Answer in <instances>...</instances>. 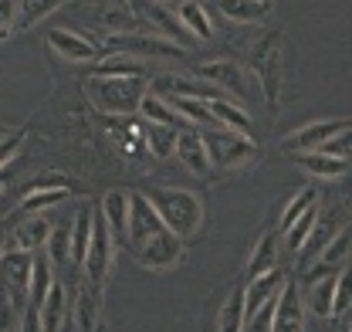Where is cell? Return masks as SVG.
Instances as JSON below:
<instances>
[{"label": "cell", "mask_w": 352, "mask_h": 332, "mask_svg": "<svg viewBox=\"0 0 352 332\" xmlns=\"http://www.w3.org/2000/svg\"><path fill=\"white\" fill-rule=\"evenodd\" d=\"M95 75H102V79H146V65L129 54H105L95 65Z\"/></svg>", "instance_id": "obj_30"}, {"label": "cell", "mask_w": 352, "mask_h": 332, "mask_svg": "<svg viewBox=\"0 0 352 332\" xmlns=\"http://www.w3.org/2000/svg\"><path fill=\"white\" fill-rule=\"evenodd\" d=\"M68 0H17V31H31L38 21L65 7Z\"/></svg>", "instance_id": "obj_34"}, {"label": "cell", "mask_w": 352, "mask_h": 332, "mask_svg": "<svg viewBox=\"0 0 352 332\" xmlns=\"http://www.w3.org/2000/svg\"><path fill=\"white\" fill-rule=\"evenodd\" d=\"M352 258V231L346 227V231H339L325 248H322V254L308 264V278H322V275H339L346 264H349Z\"/></svg>", "instance_id": "obj_18"}, {"label": "cell", "mask_w": 352, "mask_h": 332, "mask_svg": "<svg viewBox=\"0 0 352 332\" xmlns=\"http://www.w3.org/2000/svg\"><path fill=\"white\" fill-rule=\"evenodd\" d=\"M183 251H186V241H179L173 231L166 227V231H160L156 238H149L142 248L132 251V258H135L142 268H149V271H173L176 264L183 261Z\"/></svg>", "instance_id": "obj_9"}, {"label": "cell", "mask_w": 352, "mask_h": 332, "mask_svg": "<svg viewBox=\"0 0 352 332\" xmlns=\"http://www.w3.org/2000/svg\"><path fill=\"white\" fill-rule=\"evenodd\" d=\"M47 48L65 61H98V58H105L102 44H95L78 31H68V28H51L47 31Z\"/></svg>", "instance_id": "obj_14"}, {"label": "cell", "mask_w": 352, "mask_h": 332, "mask_svg": "<svg viewBox=\"0 0 352 332\" xmlns=\"http://www.w3.org/2000/svg\"><path fill=\"white\" fill-rule=\"evenodd\" d=\"M10 183H14V180H10V173H7V169H0V197L10 190Z\"/></svg>", "instance_id": "obj_46"}, {"label": "cell", "mask_w": 352, "mask_h": 332, "mask_svg": "<svg viewBox=\"0 0 352 332\" xmlns=\"http://www.w3.org/2000/svg\"><path fill=\"white\" fill-rule=\"evenodd\" d=\"M322 153H329V156H339V160H352V123L339 132V136H332L325 146H322Z\"/></svg>", "instance_id": "obj_42"}, {"label": "cell", "mask_w": 352, "mask_h": 332, "mask_svg": "<svg viewBox=\"0 0 352 332\" xmlns=\"http://www.w3.org/2000/svg\"><path fill=\"white\" fill-rule=\"evenodd\" d=\"M38 312H41L44 332H61L68 326V319H72V302H68V289H65L61 278H54V285H51V291H47V298H44V305Z\"/></svg>", "instance_id": "obj_22"}, {"label": "cell", "mask_w": 352, "mask_h": 332, "mask_svg": "<svg viewBox=\"0 0 352 332\" xmlns=\"http://www.w3.org/2000/svg\"><path fill=\"white\" fill-rule=\"evenodd\" d=\"M349 309H352V268L346 264V268L339 271V282H336V302H332V312H336V319H342Z\"/></svg>", "instance_id": "obj_40"}, {"label": "cell", "mask_w": 352, "mask_h": 332, "mask_svg": "<svg viewBox=\"0 0 352 332\" xmlns=\"http://www.w3.org/2000/svg\"><path fill=\"white\" fill-rule=\"evenodd\" d=\"M129 204H132L129 190H109V194L102 197V207H98L119 245L126 241V231H129Z\"/></svg>", "instance_id": "obj_25"}, {"label": "cell", "mask_w": 352, "mask_h": 332, "mask_svg": "<svg viewBox=\"0 0 352 332\" xmlns=\"http://www.w3.org/2000/svg\"><path fill=\"white\" fill-rule=\"evenodd\" d=\"M38 190H75V183L68 180V176H61V173H41V176H34L21 194H38Z\"/></svg>", "instance_id": "obj_41"}, {"label": "cell", "mask_w": 352, "mask_h": 332, "mask_svg": "<svg viewBox=\"0 0 352 332\" xmlns=\"http://www.w3.org/2000/svg\"><path fill=\"white\" fill-rule=\"evenodd\" d=\"M254 79H258V95L264 105L274 112L281 102V88H285V41L278 31H267L261 41L254 44Z\"/></svg>", "instance_id": "obj_2"}, {"label": "cell", "mask_w": 352, "mask_h": 332, "mask_svg": "<svg viewBox=\"0 0 352 332\" xmlns=\"http://www.w3.org/2000/svg\"><path fill=\"white\" fill-rule=\"evenodd\" d=\"M102 291L95 282L82 278L75 289V302H72V326L75 332H95L102 326Z\"/></svg>", "instance_id": "obj_16"}, {"label": "cell", "mask_w": 352, "mask_h": 332, "mask_svg": "<svg viewBox=\"0 0 352 332\" xmlns=\"http://www.w3.org/2000/svg\"><path fill=\"white\" fill-rule=\"evenodd\" d=\"M207 109L214 112V119L220 123V129H234V132H244V136H251V116H248V109L241 105V102H234V98H214V102H207Z\"/></svg>", "instance_id": "obj_27"}, {"label": "cell", "mask_w": 352, "mask_h": 332, "mask_svg": "<svg viewBox=\"0 0 352 332\" xmlns=\"http://www.w3.org/2000/svg\"><path fill=\"white\" fill-rule=\"evenodd\" d=\"M3 251H7V238H3V231H0V258H3Z\"/></svg>", "instance_id": "obj_48"}, {"label": "cell", "mask_w": 352, "mask_h": 332, "mask_svg": "<svg viewBox=\"0 0 352 332\" xmlns=\"http://www.w3.org/2000/svg\"><path fill=\"white\" fill-rule=\"evenodd\" d=\"M281 289H285V271H281V268L267 271V275L254 278V282H244V319L254 315L264 302L278 298V291Z\"/></svg>", "instance_id": "obj_23"}, {"label": "cell", "mask_w": 352, "mask_h": 332, "mask_svg": "<svg viewBox=\"0 0 352 332\" xmlns=\"http://www.w3.org/2000/svg\"><path fill=\"white\" fill-rule=\"evenodd\" d=\"M204 146H207V156L210 166L220 169H244L254 160H261V146L244 136V132H234V129H204Z\"/></svg>", "instance_id": "obj_4"}, {"label": "cell", "mask_w": 352, "mask_h": 332, "mask_svg": "<svg viewBox=\"0 0 352 332\" xmlns=\"http://www.w3.org/2000/svg\"><path fill=\"white\" fill-rule=\"evenodd\" d=\"M95 332H109V329H105V326H98V329H95Z\"/></svg>", "instance_id": "obj_50"}, {"label": "cell", "mask_w": 352, "mask_h": 332, "mask_svg": "<svg viewBox=\"0 0 352 332\" xmlns=\"http://www.w3.org/2000/svg\"><path fill=\"white\" fill-rule=\"evenodd\" d=\"M31 271H34V251H3V258H0V291H7L24 309H28V298H31Z\"/></svg>", "instance_id": "obj_8"}, {"label": "cell", "mask_w": 352, "mask_h": 332, "mask_svg": "<svg viewBox=\"0 0 352 332\" xmlns=\"http://www.w3.org/2000/svg\"><path fill=\"white\" fill-rule=\"evenodd\" d=\"M146 200L153 204V210L160 214V220L173 231L179 241H193L204 231L207 210L204 200L193 190H179V187H153L146 194Z\"/></svg>", "instance_id": "obj_1"}, {"label": "cell", "mask_w": 352, "mask_h": 332, "mask_svg": "<svg viewBox=\"0 0 352 332\" xmlns=\"http://www.w3.org/2000/svg\"><path fill=\"white\" fill-rule=\"evenodd\" d=\"M352 119H318V123L305 125V129H298V132H292L285 143H281V149L288 153V156H295V153H315V149H322L332 136H339Z\"/></svg>", "instance_id": "obj_13"}, {"label": "cell", "mask_w": 352, "mask_h": 332, "mask_svg": "<svg viewBox=\"0 0 352 332\" xmlns=\"http://www.w3.org/2000/svg\"><path fill=\"white\" fill-rule=\"evenodd\" d=\"M98 24L109 28V34H139L142 31V21L135 14L132 3H119V0H105V7L98 10Z\"/></svg>", "instance_id": "obj_24"}, {"label": "cell", "mask_w": 352, "mask_h": 332, "mask_svg": "<svg viewBox=\"0 0 352 332\" xmlns=\"http://www.w3.org/2000/svg\"><path fill=\"white\" fill-rule=\"evenodd\" d=\"M65 197H72V190H38V194H24V197H21V214H44V210L58 207Z\"/></svg>", "instance_id": "obj_39"}, {"label": "cell", "mask_w": 352, "mask_h": 332, "mask_svg": "<svg viewBox=\"0 0 352 332\" xmlns=\"http://www.w3.org/2000/svg\"><path fill=\"white\" fill-rule=\"evenodd\" d=\"M217 10L227 21H237V24H258L267 17L264 0H217Z\"/></svg>", "instance_id": "obj_31"}, {"label": "cell", "mask_w": 352, "mask_h": 332, "mask_svg": "<svg viewBox=\"0 0 352 332\" xmlns=\"http://www.w3.org/2000/svg\"><path fill=\"white\" fill-rule=\"evenodd\" d=\"M156 3H170V0H156Z\"/></svg>", "instance_id": "obj_51"}, {"label": "cell", "mask_w": 352, "mask_h": 332, "mask_svg": "<svg viewBox=\"0 0 352 332\" xmlns=\"http://www.w3.org/2000/svg\"><path fill=\"white\" fill-rule=\"evenodd\" d=\"M322 332H349V326L346 322H329V329H322Z\"/></svg>", "instance_id": "obj_47"}, {"label": "cell", "mask_w": 352, "mask_h": 332, "mask_svg": "<svg viewBox=\"0 0 352 332\" xmlns=\"http://www.w3.org/2000/svg\"><path fill=\"white\" fill-rule=\"evenodd\" d=\"M271 332H305V302L298 282H285V289L278 291Z\"/></svg>", "instance_id": "obj_15"}, {"label": "cell", "mask_w": 352, "mask_h": 332, "mask_svg": "<svg viewBox=\"0 0 352 332\" xmlns=\"http://www.w3.org/2000/svg\"><path fill=\"white\" fill-rule=\"evenodd\" d=\"M44 254L51 258L54 271L75 268V261H72V220H54L51 238H47V245H44Z\"/></svg>", "instance_id": "obj_26"}, {"label": "cell", "mask_w": 352, "mask_h": 332, "mask_svg": "<svg viewBox=\"0 0 352 332\" xmlns=\"http://www.w3.org/2000/svg\"><path fill=\"white\" fill-rule=\"evenodd\" d=\"M336 282L339 275H322V278H308V285L302 289V302L305 312L318 315V319H336L332 302H336Z\"/></svg>", "instance_id": "obj_20"}, {"label": "cell", "mask_w": 352, "mask_h": 332, "mask_svg": "<svg viewBox=\"0 0 352 332\" xmlns=\"http://www.w3.org/2000/svg\"><path fill=\"white\" fill-rule=\"evenodd\" d=\"M24 136H28V129H10L3 139H0V169H7L10 166V160L21 153V146H24Z\"/></svg>", "instance_id": "obj_43"}, {"label": "cell", "mask_w": 352, "mask_h": 332, "mask_svg": "<svg viewBox=\"0 0 352 332\" xmlns=\"http://www.w3.org/2000/svg\"><path fill=\"white\" fill-rule=\"evenodd\" d=\"M176 14H179L183 28H186L193 38H200V41H210V38H214V24H210L207 10H204L197 0H183V3L176 7Z\"/></svg>", "instance_id": "obj_33"}, {"label": "cell", "mask_w": 352, "mask_h": 332, "mask_svg": "<svg viewBox=\"0 0 352 332\" xmlns=\"http://www.w3.org/2000/svg\"><path fill=\"white\" fill-rule=\"evenodd\" d=\"M346 224H349V214L342 207H329V210H318V217H315V227H311V234H308L305 248L298 251V258H302V264H311L322 248L339 234V231H346Z\"/></svg>", "instance_id": "obj_12"}, {"label": "cell", "mask_w": 352, "mask_h": 332, "mask_svg": "<svg viewBox=\"0 0 352 332\" xmlns=\"http://www.w3.org/2000/svg\"><path fill=\"white\" fill-rule=\"evenodd\" d=\"M85 95L88 102L105 112V116H129L139 109L142 102V79H102V75H91L85 82Z\"/></svg>", "instance_id": "obj_3"}, {"label": "cell", "mask_w": 352, "mask_h": 332, "mask_svg": "<svg viewBox=\"0 0 352 332\" xmlns=\"http://www.w3.org/2000/svg\"><path fill=\"white\" fill-rule=\"evenodd\" d=\"M176 160L186 166L193 176H207L214 169L210 156H207V146H204V136L190 132V129H179V136H176Z\"/></svg>", "instance_id": "obj_21"}, {"label": "cell", "mask_w": 352, "mask_h": 332, "mask_svg": "<svg viewBox=\"0 0 352 332\" xmlns=\"http://www.w3.org/2000/svg\"><path fill=\"white\" fill-rule=\"evenodd\" d=\"M7 132H10V129H3V125H0V139H3V136H7Z\"/></svg>", "instance_id": "obj_49"}, {"label": "cell", "mask_w": 352, "mask_h": 332, "mask_svg": "<svg viewBox=\"0 0 352 332\" xmlns=\"http://www.w3.org/2000/svg\"><path fill=\"white\" fill-rule=\"evenodd\" d=\"M315 204H318V190H315V187L298 190V194H295V197L285 204V214H281V227H278V231H288V227H292V224H295V220H298V217H302L308 207H315Z\"/></svg>", "instance_id": "obj_38"}, {"label": "cell", "mask_w": 352, "mask_h": 332, "mask_svg": "<svg viewBox=\"0 0 352 332\" xmlns=\"http://www.w3.org/2000/svg\"><path fill=\"white\" fill-rule=\"evenodd\" d=\"M21 332H44L41 329V312H38L34 305H28V309H24V322H21Z\"/></svg>", "instance_id": "obj_45"}, {"label": "cell", "mask_w": 352, "mask_h": 332, "mask_svg": "<svg viewBox=\"0 0 352 332\" xmlns=\"http://www.w3.org/2000/svg\"><path fill=\"white\" fill-rule=\"evenodd\" d=\"M153 92L163 98H200V102H214V98H230L223 88H217L214 82H197L186 75H156L153 79Z\"/></svg>", "instance_id": "obj_11"}, {"label": "cell", "mask_w": 352, "mask_h": 332, "mask_svg": "<svg viewBox=\"0 0 352 332\" xmlns=\"http://www.w3.org/2000/svg\"><path fill=\"white\" fill-rule=\"evenodd\" d=\"M176 136H179V129H170V125H156V123H149V125H146V132H142V139H146V149H149L156 160H166V156H173V153H176Z\"/></svg>", "instance_id": "obj_35"}, {"label": "cell", "mask_w": 352, "mask_h": 332, "mask_svg": "<svg viewBox=\"0 0 352 332\" xmlns=\"http://www.w3.org/2000/svg\"><path fill=\"white\" fill-rule=\"evenodd\" d=\"M197 72H200L204 82H214L217 88H223L234 102H241V105L251 102V98L258 95V92L251 88V75H248L244 65H237L234 58H214V61H204Z\"/></svg>", "instance_id": "obj_7"}, {"label": "cell", "mask_w": 352, "mask_h": 332, "mask_svg": "<svg viewBox=\"0 0 352 332\" xmlns=\"http://www.w3.org/2000/svg\"><path fill=\"white\" fill-rule=\"evenodd\" d=\"M315 217H318V204L315 207H308L288 231H285V245H288V251L292 254H298V251L305 248V241H308V234H311V227H315Z\"/></svg>", "instance_id": "obj_37"}, {"label": "cell", "mask_w": 352, "mask_h": 332, "mask_svg": "<svg viewBox=\"0 0 352 332\" xmlns=\"http://www.w3.org/2000/svg\"><path fill=\"white\" fill-rule=\"evenodd\" d=\"M51 227H54V220H51L47 214H24V217L14 224V231H10V238H7V248L41 251L44 245H47V238H51Z\"/></svg>", "instance_id": "obj_17"}, {"label": "cell", "mask_w": 352, "mask_h": 332, "mask_svg": "<svg viewBox=\"0 0 352 332\" xmlns=\"http://www.w3.org/2000/svg\"><path fill=\"white\" fill-rule=\"evenodd\" d=\"M295 163L302 166V169H308L311 176H322V180H339L346 173V160L329 156L322 149H315V153H295Z\"/></svg>", "instance_id": "obj_29"}, {"label": "cell", "mask_w": 352, "mask_h": 332, "mask_svg": "<svg viewBox=\"0 0 352 332\" xmlns=\"http://www.w3.org/2000/svg\"><path fill=\"white\" fill-rule=\"evenodd\" d=\"M116 251H119V241L112 234V227L105 224L102 210H95V220H91V241H88V254H85V271L88 282H95L98 289H105L109 275H112V264H116Z\"/></svg>", "instance_id": "obj_5"}, {"label": "cell", "mask_w": 352, "mask_h": 332, "mask_svg": "<svg viewBox=\"0 0 352 332\" xmlns=\"http://www.w3.org/2000/svg\"><path fill=\"white\" fill-rule=\"evenodd\" d=\"M278 245H281V231H278V227L264 231L261 238H258V245H254V251H251V258H248L244 282H254V278H261V275L278 268V254H281Z\"/></svg>", "instance_id": "obj_19"}, {"label": "cell", "mask_w": 352, "mask_h": 332, "mask_svg": "<svg viewBox=\"0 0 352 332\" xmlns=\"http://www.w3.org/2000/svg\"><path fill=\"white\" fill-rule=\"evenodd\" d=\"M139 112H142L149 123H156V125H170V129H183V125H186V119L173 109V102H166V98H163V95H156V92H146V95H142Z\"/></svg>", "instance_id": "obj_28"}, {"label": "cell", "mask_w": 352, "mask_h": 332, "mask_svg": "<svg viewBox=\"0 0 352 332\" xmlns=\"http://www.w3.org/2000/svg\"><path fill=\"white\" fill-rule=\"evenodd\" d=\"M105 54H129V58H183L186 48L156 34H109L102 44Z\"/></svg>", "instance_id": "obj_6"}, {"label": "cell", "mask_w": 352, "mask_h": 332, "mask_svg": "<svg viewBox=\"0 0 352 332\" xmlns=\"http://www.w3.org/2000/svg\"><path fill=\"white\" fill-rule=\"evenodd\" d=\"M17 34V0H0V41Z\"/></svg>", "instance_id": "obj_44"}, {"label": "cell", "mask_w": 352, "mask_h": 332, "mask_svg": "<svg viewBox=\"0 0 352 332\" xmlns=\"http://www.w3.org/2000/svg\"><path fill=\"white\" fill-rule=\"evenodd\" d=\"M132 7H135V14H139L142 28L160 31L166 41H179L183 48H190V38H193V34L183 28L179 14H176V10H170L166 3H156V0H135Z\"/></svg>", "instance_id": "obj_10"}, {"label": "cell", "mask_w": 352, "mask_h": 332, "mask_svg": "<svg viewBox=\"0 0 352 332\" xmlns=\"http://www.w3.org/2000/svg\"><path fill=\"white\" fill-rule=\"evenodd\" d=\"M91 220H95V210L91 207H82L72 217V261H75V268L85 264L88 241H91Z\"/></svg>", "instance_id": "obj_32"}, {"label": "cell", "mask_w": 352, "mask_h": 332, "mask_svg": "<svg viewBox=\"0 0 352 332\" xmlns=\"http://www.w3.org/2000/svg\"><path fill=\"white\" fill-rule=\"evenodd\" d=\"M241 329H244V285H237L227 295L217 319V332H241Z\"/></svg>", "instance_id": "obj_36"}, {"label": "cell", "mask_w": 352, "mask_h": 332, "mask_svg": "<svg viewBox=\"0 0 352 332\" xmlns=\"http://www.w3.org/2000/svg\"><path fill=\"white\" fill-rule=\"evenodd\" d=\"M349 332H352V326H349Z\"/></svg>", "instance_id": "obj_52"}]
</instances>
